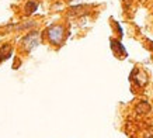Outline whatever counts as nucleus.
I'll return each instance as SVG.
<instances>
[{
  "label": "nucleus",
  "instance_id": "423d86ee",
  "mask_svg": "<svg viewBox=\"0 0 153 138\" xmlns=\"http://www.w3.org/2000/svg\"><path fill=\"white\" fill-rule=\"evenodd\" d=\"M135 110H136L138 114H149L150 110H152V107H150V104L148 101H139L136 104V107H135Z\"/></svg>",
  "mask_w": 153,
  "mask_h": 138
},
{
  "label": "nucleus",
  "instance_id": "1a4fd4ad",
  "mask_svg": "<svg viewBox=\"0 0 153 138\" xmlns=\"http://www.w3.org/2000/svg\"><path fill=\"white\" fill-rule=\"evenodd\" d=\"M112 26H114V27H115V30L118 31V37H120V38L124 37V31H122V28H121L120 23H118V21H114V20H112Z\"/></svg>",
  "mask_w": 153,
  "mask_h": 138
},
{
  "label": "nucleus",
  "instance_id": "39448f33",
  "mask_svg": "<svg viewBox=\"0 0 153 138\" xmlns=\"http://www.w3.org/2000/svg\"><path fill=\"white\" fill-rule=\"evenodd\" d=\"M11 54H13V48H11L10 44L1 45V48H0V64L9 59L10 56H11Z\"/></svg>",
  "mask_w": 153,
  "mask_h": 138
},
{
  "label": "nucleus",
  "instance_id": "0eeeda50",
  "mask_svg": "<svg viewBox=\"0 0 153 138\" xmlns=\"http://www.w3.org/2000/svg\"><path fill=\"white\" fill-rule=\"evenodd\" d=\"M37 9H38V2H35V0H28L27 3L24 4V11H25L27 16H31L33 13H35Z\"/></svg>",
  "mask_w": 153,
  "mask_h": 138
},
{
  "label": "nucleus",
  "instance_id": "f03ea898",
  "mask_svg": "<svg viewBox=\"0 0 153 138\" xmlns=\"http://www.w3.org/2000/svg\"><path fill=\"white\" fill-rule=\"evenodd\" d=\"M38 44H39V32L38 31H30L27 35H24L23 41H21L23 50L25 52H31L35 46H38Z\"/></svg>",
  "mask_w": 153,
  "mask_h": 138
},
{
  "label": "nucleus",
  "instance_id": "7ed1b4c3",
  "mask_svg": "<svg viewBox=\"0 0 153 138\" xmlns=\"http://www.w3.org/2000/svg\"><path fill=\"white\" fill-rule=\"evenodd\" d=\"M110 44H111V50L114 52V55L117 58H120V59H124L128 56V52H126L125 46L122 45V42L120 40H117V38H111L110 40Z\"/></svg>",
  "mask_w": 153,
  "mask_h": 138
},
{
  "label": "nucleus",
  "instance_id": "20e7f679",
  "mask_svg": "<svg viewBox=\"0 0 153 138\" xmlns=\"http://www.w3.org/2000/svg\"><path fill=\"white\" fill-rule=\"evenodd\" d=\"M132 74L136 75V78H131V80H135L139 88H143L145 85L148 83V75L145 74V72H142V76H139L140 75V69L139 68H135L134 70H132Z\"/></svg>",
  "mask_w": 153,
  "mask_h": 138
},
{
  "label": "nucleus",
  "instance_id": "6e6552de",
  "mask_svg": "<svg viewBox=\"0 0 153 138\" xmlns=\"http://www.w3.org/2000/svg\"><path fill=\"white\" fill-rule=\"evenodd\" d=\"M37 26H38L37 21H28L27 24L19 26V30H30V28H34V27H37Z\"/></svg>",
  "mask_w": 153,
  "mask_h": 138
},
{
  "label": "nucleus",
  "instance_id": "f257e3e1",
  "mask_svg": "<svg viewBox=\"0 0 153 138\" xmlns=\"http://www.w3.org/2000/svg\"><path fill=\"white\" fill-rule=\"evenodd\" d=\"M45 35H47L48 42L53 46H60L65 41L66 37V28L63 24H52L45 30Z\"/></svg>",
  "mask_w": 153,
  "mask_h": 138
}]
</instances>
